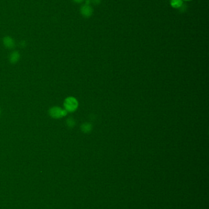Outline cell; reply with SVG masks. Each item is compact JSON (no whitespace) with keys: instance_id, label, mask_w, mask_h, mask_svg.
Returning <instances> with one entry per match:
<instances>
[{"instance_id":"1","label":"cell","mask_w":209,"mask_h":209,"mask_svg":"<svg viewBox=\"0 0 209 209\" xmlns=\"http://www.w3.org/2000/svg\"><path fill=\"white\" fill-rule=\"evenodd\" d=\"M78 106V102L77 100L74 97H68L65 98L64 101V109L68 112H72L75 111Z\"/></svg>"},{"instance_id":"2","label":"cell","mask_w":209,"mask_h":209,"mask_svg":"<svg viewBox=\"0 0 209 209\" xmlns=\"http://www.w3.org/2000/svg\"><path fill=\"white\" fill-rule=\"evenodd\" d=\"M67 114V112L64 109H63L58 106H52L48 110V114L50 116L55 119L63 118V117L66 116Z\"/></svg>"},{"instance_id":"3","label":"cell","mask_w":209,"mask_h":209,"mask_svg":"<svg viewBox=\"0 0 209 209\" xmlns=\"http://www.w3.org/2000/svg\"><path fill=\"white\" fill-rule=\"evenodd\" d=\"M93 8L89 5L84 4L80 7V13L85 18L91 16L93 14Z\"/></svg>"},{"instance_id":"4","label":"cell","mask_w":209,"mask_h":209,"mask_svg":"<svg viewBox=\"0 0 209 209\" xmlns=\"http://www.w3.org/2000/svg\"><path fill=\"white\" fill-rule=\"evenodd\" d=\"M3 44L5 47L9 49H12L15 46V41L10 36H6L3 38L2 40Z\"/></svg>"},{"instance_id":"5","label":"cell","mask_w":209,"mask_h":209,"mask_svg":"<svg viewBox=\"0 0 209 209\" xmlns=\"http://www.w3.org/2000/svg\"><path fill=\"white\" fill-rule=\"evenodd\" d=\"M20 58V54L17 51H12L9 56V61L12 64H16Z\"/></svg>"},{"instance_id":"6","label":"cell","mask_w":209,"mask_h":209,"mask_svg":"<svg viewBox=\"0 0 209 209\" xmlns=\"http://www.w3.org/2000/svg\"><path fill=\"white\" fill-rule=\"evenodd\" d=\"M170 6L174 9H178L183 4V0H170Z\"/></svg>"},{"instance_id":"7","label":"cell","mask_w":209,"mask_h":209,"mask_svg":"<svg viewBox=\"0 0 209 209\" xmlns=\"http://www.w3.org/2000/svg\"><path fill=\"white\" fill-rule=\"evenodd\" d=\"M92 126L89 123H83L81 126V130L84 133H88L91 130Z\"/></svg>"},{"instance_id":"8","label":"cell","mask_w":209,"mask_h":209,"mask_svg":"<svg viewBox=\"0 0 209 209\" xmlns=\"http://www.w3.org/2000/svg\"><path fill=\"white\" fill-rule=\"evenodd\" d=\"M66 123H67V125L68 127H73L75 125V120H74L73 119H72V118H69V119H67V121H66Z\"/></svg>"},{"instance_id":"9","label":"cell","mask_w":209,"mask_h":209,"mask_svg":"<svg viewBox=\"0 0 209 209\" xmlns=\"http://www.w3.org/2000/svg\"><path fill=\"white\" fill-rule=\"evenodd\" d=\"M178 9L179 12L181 13L184 12L187 9V5L186 4H183Z\"/></svg>"},{"instance_id":"10","label":"cell","mask_w":209,"mask_h":209,"mask_svg":"<svg viewBox=\"0 0 209 209\" xmlns=\"http://www.w3.org/2000/svg\"><path fill=\"white\" fill-rule=\"evenodd\" d=\"M90 1H91V2H92L94 5H98L101 2V0H90Z\"/></svg>"},{"instance_id":"11","label":"cell","mask_w":209,"mask_h":209,"mask_svg":"<svg viewBox=\"0 0 209 209\" xmlns=\"http://www.w3.org/2000/svg\"><path fill=\"white\" fill-rule=\"evenodd\" d=\"M72 1L75 2H77V3H80L83 1H84V0H72Z\"/></svg>"},{"instance_id":"12","label":"cell","mask_w":209,"mask_h":209,"mask_svg":"<svg viewBox=\"0 0 209 209\" xmlns=\"http://www.w3.org/2000/svg\"><path fill=\"white\" fill-rule=\"evenodd\" d=\"M184 1H192V0H184Z\"/></svg>"},{"instance_id":"13","label":"cell","mask_w":209,"mask_h":209,"mask_svg":"<svg viewBox=\"0 0 209 209\" xmlns=\"http://www.w3.org/2000/svg\"><path fill=\"white\" fill-rule=\"evenodd\" d=\"M1 109H0V114H1Z\"/></svg>"},{"instance_id":"14","label":"cell","mask_w":209,"mask_h":209,"mask_svg":"<svg viewBox=\"0 0 209 209\" xmlns=\"http://www.w3.org/2000/svg\"></svg>"}]
</instances>
